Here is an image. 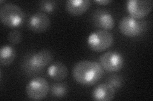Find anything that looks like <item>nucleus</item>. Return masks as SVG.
<instances>
[{
    "instance_id": "6ab92c4d",
    "label": "nucleus",
    "mask_w": 153,
    "mask_h": 101,
    "mask_svg": "<svg viewBox=\"0 0 153 101\" xmlns=\"http://www.w3.org/2000/svg\"><path fill=\"white\" fill-rule=\"evenodd\" d=\"M94 2L97 3L99 4H101V5H106V4L112 2V1H111V0H95Z\"/></svg>"
},
{
    "instance_id": "9d476101",
    "label": "nucleus",
    "mask_w": 153,
    "mask_h": 101,
    "mask_svg": "<svg viewBox=\"0 0 153 101\" xmlns=\"http://www.w3.org/2000/svg\"><path fill=\"white\" fill-rule=\"evenodd\" d=\"M94 25L102 30H111L115 26V20L111 13L106 9H98L93 15Z\"/></svg>"
},
{
    "instance_id": "1a4fd4ad",
    "label": "nucleus",
    "mask_w": 153,
    "mask_h": 101,
    "mask_svg": "<svg viewBox=\"0 0 153 101\" xmlns=\"http://www.w3.org/2000/svg\"><path fill=\"white\" fill-rule=\"evenodd\" d=\"M51 25V20L46 13L38 12L33 13L28 19L27 25L30 31L41 33L48 29Z\"/></svg>"
},
{
    "instance_id": "f257e3e1",
    "label": "nucleus",
    "mask_w": 153,
    "mask_h": 101,
    "mask_svg": "<svg viewBox=\"0 0 153 101\" xmlns=\"http://www.w3.org/2000/svg\"><path fill=\"white\" fill-rule=\"evenodd\" d=\"M72 73L76 82L82 85L91 86L102 79L104 70L101 65L97 62L82 60L75 65Z\"/></svg>"
},
{
    "instance_id": "f3484780",
    "label": "nucleus",
    "mask_w": 153,
    "mask_h": 101,
    "mask_svg": "<svg viewBox=\"0 0 153 101\" xmlns=\"http://www.w3.org/2000/svg\"><path fill=\"white\" fill-rule=\"evenodd\" d=\"M107 84L116 89H120L123 86L124 80L121 75H113L110 76L107 79Z\"/></svg>"
},
{
    "instance_id": "dca6fc26",
    "label": "nucleus",
    "mask_w": 153,
    "mask_h": 101,
    "mask_svg": "<svg viewBox=\"0 0 153 101\" xmlns=\"http://www.w3.org/2000/svg\"><path fill=\"white\" fill-rule=\"evenodd\" d=\"M56 8V3L51 0H45L42 1L39 3V9L42 12L51 13L53 12Z\"/></svg>"
},
{
    "instance_id": "7ed1b4c3",
    "label": "nucleus",
    "mask_w": 153,
    "mask_h": 101,
    "mask_svg": "<svg viewBox=\"0 0 153 101\" xmlns=\"http://www.w3.org/2000/svg\"><path fill=\"white\" fill-rule=\"evenodd\" d=\"M26 15L22 9L12 3H4L0 8V20L8 27L16 28L25 22Z\"/></svg>"
},
{
    "instance_id": "f03ea898",
    "label": "nucleus",
    "mask_w": 153,
    "mask_h": 101,
    "mask_svg": "<svg viewBox=\"0 0 153 101\" xmlns=\"http://www.w3.org/2000/svg\"><path fill=\"white\" fill-rule=\"evenodd\" d=\"M52 60V52L48 49H43L27 55L22 61V68L27 74H35L49 65Z\"/></svg>"
},
{
    "instance_id": "423d86ee",
    "label": "nucleus",
    "mask_w": 153,
    "mask_h": 101,
    "mask_svg": "<svg viewBox=\"0 0 153 101\" xmlns=\"http://www.w3.org/2000/svg\"><path fill=\"white\" fill-rule=\"evenodd\" d=\"M50 91V85L44 78L36 77L30 81L26 86L27 97L33 100H41L45 99Z\"/></svg>"
},
{
    "instance_id": "0eeeda50",
    "label": "nucleus",
    "mask_w": 153,
    "mask_h": 101,
    "mask_svg": "<svg viewBox=\"0 0 153 101\" xmlns=\"http://www.w3.org/2000/svg\"><path fill=\"white\" fill-rule=\"evenodd\" d=\"M100 62L103 70L108 72H116L124 67V58L120 52L107 51L100 56Z\"/></svg>"
},
{
    "instance_id": "a211bd4d",
    "label": "nucleus",
    "mask_w": 153,
    "mask_h": 101,
    "mask_svg": "<svg viewBox=\"0 0 153 101\" xmlns=\"http://www.w3.org/2000/svg\"><path fill=\"white\" fill-rule=\"evenodd\" d=\"M8 40L12 45H16L22 41V33L17 30H13L8 34Z\"/></svg>"
},
{
    "instance_id": "6e6552de",
    "label": "nucleus",
    "mask_w": 153,
    "mask_h": 101,
    "mask_svg": "<svg viewBox=\"0 0 153 101\" xmlns=\"http://www.w3.org/2000/svg\"><path fill=\"white\" fill-rule=\"evenodd\" d=\"M152 0H129L126 2V9L130 16L136 19H142L152 11Z\"/></svg>"
},
{
    "instance_id": "4468645a",
    "label": "nucleus",
    "mask_w": 153,
    "mask_h": 101,
    "mask_svg": "<svg viewBox=\"0 0 153 101\" xmlns=\"http://www.w3.org/2000/svg\"><path fill=\"white\" fill-rule=\"evenodd\" d=\"M16 57V51L9 45L2 46L0 49V64L7 66L11 65Z\"/></svg>"
},
{
    "instance_id": "2eb2a0df",
    "label": "nucleus",
    "mask_w": 153,
    "mask_h": 101,
    "mask_svg": "<svg viewBox=\"0 0 153 101\" xmlns=\"http://www.w3.org/2000/svg\"><path fill=\"white\" fill-rule=\"evenodd\" d=\"M51 95L56 99L63 98L68 92V87L65 83H54L50 88Z\"/></svg>"
},
{
    "instance_id": "f8f14e48",
    "label": "nucleus",
    "mask_w": 153,
    "mask_h": 101,
    "mask_svg": "<svg viewBox=\"0 0 153 101\" xmlns=\"http://www.w3.org/2000/svg\"><path fill=\"white\" fill-rule=\"evenodd\" d=\"M91 6L89 0H69L66 2V9L74 16L82 15L88 10Z\"/></svg>"
},
{
    "instance_id": "39448f33",
    "label": "nucleus",
    "mask_w": 153,
    "mask_h": 101,
    "mask_svg": "<svg viewBox=\"0 0 153 101\" xmlns=\"http://www.w3.org/2000/svg\"><path fill=\"white\" fill-rule=\"evenodd\" d=\"M146 22L141 19H136L131 16L124 17L119 23V28L123 35L129 37H135L145 31Z\"/></svg>"
},
{
    "instance_id": "9b49d317",
    "label": "nucleus",
    "mask_w": 153,
    "mask_h": 101,
    "mask_svg": "<svg viewBox=\"0 0 153 101\" xmlns=\"http://www.w3.org/2000/svg\"><path fill=\"white\" fill-rule=\"evenodd\" d=\"M116 90L111 85L102 84L96 86L93 91L92 97L98 101H111L115 97Z\"/></svg>"
},
{
    "instance_id": "ddd939ff",
    "label": "nucleus",
    "mask_w": 153,
    "mask_h": 101,
    "mask_svg": "<svg viewBox=\"0 0 153 101\" xmlns=\"http://www.w3.org/2000/svg\"><path fill=\"white\" fill-rule=\"evenodd\" d=\"M48 75L56 81H61L68 76V71L66 66L60 61H56L51 65L47 70Z\"/></svg>"
},
{
    "instance_id": "20e7f679",
    "label": "nucleus",
    "mask_w": 153,
    "mask_h": 101,
    "mask_svg": "<svg viewBox=\"0 0 153 101\" xmlns=\"http://www.w3.org/2000/svg\"><path fill=\"white\" fill-rule=\"evenodd\" d=\"M114 42L112 33L108 31L100 30L91 33L88 38V44L95 52H103L111 47Z\"/></svg>"
},
{
    "instance_id": "aec40b11",
    "label": "nucleus",
    "mask_w": 153,
    "mask_h": 101,
    "mask_svg": "<svg viewBox=\"0 0 153 101\" xmlns=\"http://www.w3.org/2000/svg\"><path fill=\"white\" fill-rule=\"evenodd\" d=\"M4 2H5V1H2V0H1V1H0V3H1V4H2V3H4Z\"/></svg>"
}]
</instances>
